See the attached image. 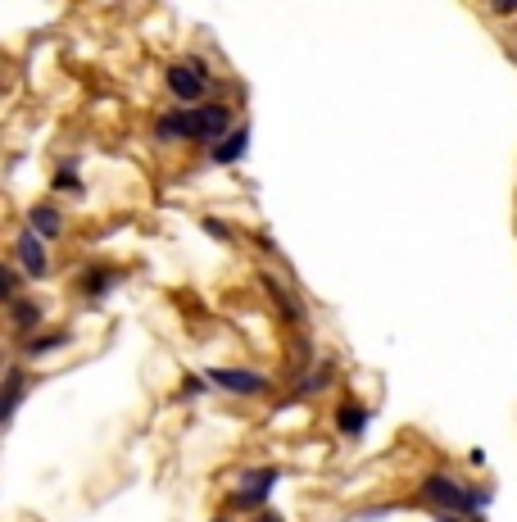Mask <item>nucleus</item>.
Segmentation results:
<instances>
[{"label": "nucleus", "mask_w": 517, "mask_h": 522, "mask_svg": "<svg viewBox=\"0 0 517 522\" xmlns=\"http://www.w3.org/2000/svg\"><path fill=\"white\" fill-rule=\"evenodd\" d=\"M336 427H341V436L359 441V436L368 432V409H363V404H341V409H336Z\"/></svg>", "instance_id": "nucleus-12"}, {"label": "nucleus", "mask_w": 517, "mask_h": 522, "mask_svg": "<svg viewBox=\"0 0 517 522\" xmlns=\"http://www.w3.org/2000/svg\"><path fill=\"white\" fill-rule=\"evenodd\" d=\"M332 377H336V364H332V359H322V364L313 368V373L304 377L300 386H295V400H309V395L327 391V386H332Z\"/></svg>", "instance_id": "nucleus-13"}, {"label": "nucleus", "mask_w": 517, "mask_h": 522, "mask_svg": "<svg viewBox=\"0 0 517 522\" xmlns=\"http://www.w3.org/2000/svg\"><path fill=\"white\" fill-rule=\"evenodd\" d=\"M155 137L159 141H196V114L191 105H173L155 119Z\"/></svg>", "instance_id": "nucleus-8"}, {"label": "nucleus", "mask_w": 517, "mask_h": 522, "mask_svg": "<svg viewBox=\"0 0 517 522\" xmlns=\"http://www.w3.org/2000/svg\"><path fill=\"white\" fill-rule=\"evenodd\" d=\"M209 386H218V391H232V395H264L268 391V377L254 373V368H209Z\"/></svg>", "instance_id": "nucleus-5"}, {"label": "nucleus", "mask_w": 517, "mask_h": 522, "mask_svg": "<svg viewBox=\"0 0 517 522\" xmlns=\"http://www.w3.org/2000/svg\"><path fill=\"white\" fill-rule=\"evenodd\" d=\"M277 482H282V473H277V468H250V473L241 477V491L232 495V509L264 513L268 509V495H273Z\"/></svg>", "instance_id": "nucleus-3"}, {"label": "nucleus", "mask_w": 517, "mask_h": 522, "mask_svg": "<svg viewBox=\"0 0 517 522\" xmlns=\"http://www.w3.org/2000/svg\"><path fill=\"white\" fill-rule=\"evenodd\" d=\"M19 282H23V268L14 264V259H10V264H5V282H0V286H5V291H0V296L10 300V305H14V300H19Z\"/></svg>", "instance_id": "nucleus-17"}, {"label": "nucleus", "mask_w": 517, "mask_h": 522, "mask_svg": "<svg viewBox=\"0 0 517 522\" xmlns=\"http://www.w3.org/2000/svg\"><path fill=\"white\" fill-rule=\"evenodd\" d=\"M14 264L23 268L28 277H46L50 273V255H46V241L37 237V232H19L14 237Z\"/></svg>", "instance_id": "nucleus-7"}, {"label": "nucleus", "mask_w": 517, "mask_h": 522, "mask_svg": "<svg viewBox=\"0 0 517 522\" xmlns=\"http://www.w3.org/2000/svg\"><path fill=\"white\" fill-rule=\"evenodd\" d=\"M28 232H37L41 241L64 237V214H59V209H50V205H37L28 214Z\"/></svg>", "instance_id": "nucleus-11"}, {"label": "nucleus", "mask_w": 517, "mask_h": 522, "mask_svg": "<svg viewBox=\"0 0 517 522\" xmlns=\"http://www.w3.org/2000/svg\"><path fill=\"white\" fill-rule=\"evenodd\" d=\"M118 282V273H109V268H87V273H82V291H87V296H105L109 286Z\"/></svg>", "instance_id": "nucleus-16"}, {"label": "nucleus", "mask_w": 517, "mask_h": 522, "mask_svg": "<svg viewBox=\"0 0 517 522\" xmlns=\"http://www.w3.org/2000/svg\"><path fill=\"white\" fill-rule=\"evenodd\" d=\"M422 500L431 504V513H454V518H477V513L490 504V491H468V486H459V482H454V477L431 473L427 482H422Z\"/></svg>", "instance_id": "nucleus-1"}, {"label": "nucleus", "mask_w": 517, "mask_h": 522, "mask_svg": "<svg viewBox=\"0 0 517 522\" xmlns=\"http://www.w3.org/2000/svg\"><path fill=\"white\" fill-rule=\"evenodd\" d=\"M55 191H73V196H82L78 173H73V168H59V173H55Z\"/></svg>", "instance_id": "nucleus-18"}, {"label": "nucleus", "mask_w": 517, "mask_h": 522, "mask_svg": "<svg viewBox=\"0 0 517 522\" xmlns=\"http://www.w3.org/2000/svg\"><path fill=\"white\" fill-rule=\"evenodd\" d=\"M254 522H282V513H277V509H264V513H254Z\"/></svg>", "instance_id": "nucleus-21"}, {"label": "nucleus", "mask_w": 517, "mask_h": 522, "mask_svg": "<svg viewBox=\"0 0 517 522\" xmlns=\"http://www.w3.org/2000/svg\"><path fill=\"white\" fill-rule=\"evenodd\" d=\"M205 232L218 241H232V232H227V223H218V218H205Z\"/></svg>", "instance_id": "nucleus-19"}, {"label": "nucleus", "mask_w": 517, "mask_h": 522, "mask_svg": "<svg viewBox=\"0 0 517 522\" xmlns=\"http://www.w3.org/2000/svg\"><path fill=\"white\" fill-rule=\"evenodd\" d=\"M214 522H227V518H214Z\"/></svg>", "instance_id": "nucleus-23"}, {"label": "nucleus", "mask_w": 517, "mask_h": 522, "mask_svg": "<svg viewBox=\"0 0 517 522\" xmlns=\"http://www.w3.org/2000/svg\"><path fill=\"white\" fill-rule=\"evenodd\" d=\"M245 146H250V128L236 123V128L209 150V159H214V164H236V159H245Z\"/></svg>", "instance_id": "nucleus-10"}, {"label": "nucleus", "mask_w": 517, "mask_h": 522, "mask_svg": "<svg viewBox=\"0 0 517 522\" xmlns=\"http://www.w3.org/2000/svg\"><path fill=\"white\" fill-rule=\"evenodd\" d=\"M164 82H168V91H173L177 105H191V109L205 105L209 73H205V64H200V60H177V64H168Z\"/></svg>", "instance_id": "nucleus-2"}, {"label": "nucleus", "mask_w": 517, "mask_h": 522, "mask_svg": "<svg viewBox=\"0 0 517 522\" xmlns=\"http://www.w3.org/2000/svg\"><path fill=\"white\" fill-rule=\"evenodd\" d=\"M23 391H28V377L14 364L10 377H5V423H14V414H19V404H23Z\"/></svg>", "instance_id": "nucleus-14"}, {"label": "nucleus", "mask_w": 517, "mask_h": 522, "mask_svg": "<svg viewBox=\"0 0 517 522\" xmlns=\"http://www.w3.org/2000/svg\"><path fill=\"white\" fill-rule=\"evenodd\" d=\"M69 341H73V332H46V336H32V341H23V355H28V359H41V355H50V350H64Z\"/></svg>", "instance_id": "nucleus-15"}, {"label": "nucleus", "mask_w": 517, "mask_h": 522, "mask_svg": "<svg viewBox=\"0 0 517 522\" xmlns=\"http://www.w3.org/2000/svg\"><path fill=\"white\" fill-rule=\"evenodd\" d=\"M41 318H46V309H41V300H37V296H19V300L10 305V327L23 336V341L41 336V332H37Z\"/></svg>", "instance_id": "nucleus-9"}, {"label": "nucleus", "mask_w": 517, "mask_h": 522, "mask_svg": "<svg viewBox=\"0 0 517 522\" xmlns=\"http://www.w3.org/2000/svg\"><path fill=\"white\" fill-rule=\"evenodd\" d=\"M436 522H463V518H454V513H436Z\"/></svg>", "instance_id": "nucleus-22"}, {"label": "nucleus", "mask_w": 517, "mask_h": 522, "mask_svg": "<svg viewBox=\"0 0 517 522\" xmlns=\"http://www.w3.org/2000/svg\"><path fill=\"white\" fill-rule=\"evenodd\" d=\"M495 14H517V0H495Z\"/></svg>", "instance_id": "nucleus-20"}, {"label": "nucleus", "mask_w": 517, "mask_h": 522, "mask_svg": "<svg viewBox=\"0 0 517 522\" xmlns=\"http://www.w3.org/2000/svg\"><path fill=\"white\" fill-rule=\"evenodd\" d=\"M191 114H196V141L200 146H209V150L236 128L232 105H223V100H205V105H196Z\"/></svg>", "instance_id": "nucleus-4"}, {"label": "nucleus", "mask_w": 517, "mask_h": 522, "mask_svg": "<svg viewBox=\"0 0 517 522\" xmlns=\"http://www.w3.org/2000/svg\"><path fill=\"white\" fill-rule=\"evenodd\" d=\"M264 291H268V300H273V305L282 309V318L295 327V332H304V327H309V314H304V300L295 296V291L282 282V277L264 273Z\"/></svg>", "instance_id": "nucleus-6"}]
</instances>
